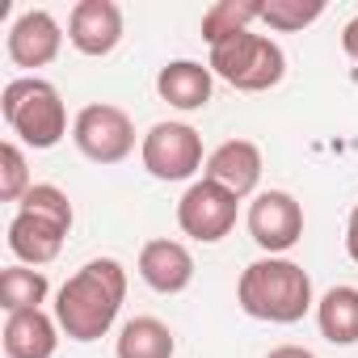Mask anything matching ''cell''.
I'll return each mask as SVG.
<instances>
[{"label":"cell","instance_id":"1","mask_svg":"<svg viewBox=\"0 0 358 358\" xmlns=\"http://www.w3.org/2000/svg\"><path fill=\"white\" fill-rule=\"evenodd\" d=\"M127 299V270L114 257L85 262L55 295V320L68 333V341H101Z\"/></svg>","mask_w":358,"mask_h":358},{"label":"cell","instance_id":"2","mask_svg":"<svg viewBox=\"0 0 358 358\" xmlns=\"http://www.w3.org/2000/svg\"><path fill=\"white\" fill-rule=\"evenodd\" d=\"M236 303L245 308V316L266 320V324H295L316 308L312 278L291 257H257V262H249L241 270V282H236Z\"/></svg>","mask_w":358,"mask_h":358},{"label":"cell","instance_id":"3","mask_svg":"<svg viewBox=\"0 0 358 358\" xmlns=\"http://www.w3.org/2000/svg\"><path fill=\"white\" fill-rule=\"evenodd\" d=\"M72 203L59 186H30V194L17 203V215L9 224V249L22 266H47L59 257L68 232H72Z\"/></svg>","mask_w":358,"mask_h":358},{"label":"cell","instance_id":"4","mask_svg":"<svg viewBox=\"0 0 358 358\" xmlns=\"http://www.w3.org/2000/svg\"><path fill=\"white\" fill-rule=\"evenodd\" d=\"M0 114H5L9 131L26 148H34V152H47V148H55L68 135L64 97L43 76H17V80H9L5 93H0Z\"/></svg>","mask_w":358,"mask_h":358},{"label":"cell","instance_id":"5","mask_svg":"<svg viewBox=\"0 0 358 358\" xmlns=\"http://www.w3.org/2000/svg\"><path fill=\"white\" fill-rule=\"evenodd\" d=\"M207 68L220 80H228L232 89H241V93H266L287 76V55H282V47L274 38L241 30V34L211 47Z\"/></svg>","mask_w":358,"mask_h":358},{"label":"cell","instance_id":"6","mask_svg":"<svg viewBox=\"0 0 358 358\" xmlns=\"http://www.w3.org/2000/svg\"><path fill=\"white\" fill-rule=\"evenodd\" d=\"M72 143L93 164H122L135 152V122L122 106L93 101L72 122Z\"/></svg>","mask_w":358,"mask_h":358},{"label":"cell","instance_id":"7","mask_svg":"<svg viewBox=\"0 0 358 358\" xmlns=\"http://www.w3.org/2000/svg\"><path fill=\"white\" fill-rule=\"evenodd\" d=\"M139 160L156 182H190L207 164L203 135L190 122H156L139 143Z\"/></svg>","mask_w":358,"mask_h":358},{"label":"cell","instance_id":"8","mask_svg":"<svg viewBox=\"0 0 358 358\" xmlns=\"http://www.w3.org/2000/svg\"><path fill=\"white\" fill-rule=\"evenodd\" d=\"M236 207H241V199L232 190H224L211 177H199L182 194V203H177V228L199 245H220L236 228Z\"/></svg>","mask_w":358,"mask_h":358},{"label":"cell","instance_id":"9","mask_svg":"<svg viewBox=\"0 0 358 358\" xmlns=\"http://www.w3.org/2000/svg\"><path fill=\"white\" fill-rule=\"evenodd\" d=\"M245 224H249L253 245L266 249V257H282L303 236V207L287 190H262V194H253Z\"/></svg>","mask_w":358,"mask_h":358},{"label":"cell","instance_id":"10","mask_svg":"<svg viewBox=\"0 0 358 358\" xmlns=\"http://www.w3.org/2000/svg\"><path fill=\"white\" fill-rule=\"evenodd\" d=\"M68 43L80 55H110L122 43V9L114 0H76L68 13Z\"/></svg>","mask_w":358,"mask_h":358},{"label":"cell","instance_id":"11","mask_svg":"<svg viewBox=\"0 0 358 358\" xmlns=\"http://www.w3.org/2000/svg\"><path fill=\"white\" fill-rule=\"evenodd\" d=\"M9 59L17 68H47L59 59L64 51V30L47 9H26L13 26H9Z\"/></svg>","mask_w":358,"mask_h":358},{"label":"cell","instance_id":"12","mask_svg":"<svg viewBox=\"0 0 358 358\" xmlns=\"http://www.w3.org/2000/svg\"><path fill=\"white\" fill-rule=\"evenodd\" d=\"M139 278L156 291V295H182L194 282V253L182 241L156 236L139 249Z\"/></svg>","mask_w":358,"mask_h":358},{"label":"cell","instance_id":"13","mask_svg":"<svg viewBox=\"0 0 358 358\" xmlns=\"http://www.w3.org/2000/svg\"><path fill=\"white\" fill-rule=\"evenodd\" d=\"M203 177L220 182L224 190H232L236 199H249L262 182V148L253 139H224L207 164H203Z\"/></svg>","mask_w":358,"mask_h":358},{"label":"cell","instance_id":"14","mask_svg":"<svg viewBox=\"0 0 358 358\" xmlns=\"http://www.w3.org/2000/svg\"><path fill=\"white\" fill-rule=\"evenodd\" d=\"M156 93L160 101H169L173 110H203L215 93V72L199 59H173L156 72Z\"/></svg>","mask_w":358,"mask_h":358},{"label":"cell","instance_id":"15","mask_svg":"<svg viewBox=\"0 0 358 358\" xmlns=\"http://www.w3.org/2000/svg\"><path fill=\"white\" fill-rule=\"evenodd\" d=\"M59 320L43 308L13 312L5 320V358H55L59 350Z\"/></svg>","mask_w":358,"mask_h":358},{"label":"cell","instance_id":"16","mask_svg":"<svg viewBox=\"0 0 358 358\" xmlns=\"http://www.w3.org/2000/svg\"><path fill=\"white\" fill-rule=\"evenodd\" d=\"M316 324L329 345L358 341V287H333L316 299Z\"/></svg>","mask_w":358,"mask_h":358},{"label":"cell","instance_id":"17","mask_svg":"<svg viewBox=\"0 0 358 358\" xmlns=\"http://www.w3.org/2000/svg\"><path fill=\"white\" fill-rule=\"evenodd\" d=\"M114 354L118 358H173L177 354V337L164 320L156 316H135L118 329V341H114Z\"/></svg>","mask_w":358,"mask_h":358},{"label":"cell","instance_id":"18","mask_svg":"<svg viewBox=\"0 0 358 358\" xmlns=\"http://www.w3.org/2000/svg\"><path fill=\"white\" fill-rule=\"evenodd\" d=\"M47 291H51V282L34 266H22L17 262V266H9L5 274H0V308H5L9 316L13 312H30V308H43L47 303Z\"/></svg>","mask_w":358,"mask_h":358},{"label":"cell","instance_id":"19","mask_svg":"<svg viewBox=\"0 0 358 358\" xmlns=\"http://www.w3.org/2000/svg\"><path fill=\"white\" fill-rule=\"evenodd\" d=\"M249 22H262V0H215V5L203 13V38L207 47L249 30Z\"/></svg>","mask_w":358,"mask_h":358},{"label":"cell","instance_id":"20","mask_svg":"<svg viewBox=\"0 0 358 358\" xmlns=\"http://www.w3.org/2000/svg\"><path fill=\"white\" fill-rule=\"evenodd\" d=\"M324 17V0H262V22L278 34H295Z\"/></svg>","mask_w":358,"mask_h":358},{"label":"cell","instance_id":"21","mask_svg":"<svg viewBox=\"0 0 358 358\" xmlns=\"http://www.w3.org/2000/svg\"><path fill=\"white\" fill-rule=\"evenodd\" d=\"M30 169H26V152L13 143V139H5L0 143V199L5 203H22L26 194H30Z\"/></svg>","mask_w":358,"mask_h":358},{"label":"cell","instance_id":"22","mask_svg":"<svg viewBox=\"0 0 358 358\" xmlns=\"http://www.w3.org/2000/svg\"><path fill=\"white\" fill-rule=\"evenodd\" d=\"M345 253H350V262L358 266V203H354V211H350V220H345Z\"/></svg>","mask_w":358,"mask_h":358},{"label":"cell","instance_id":"23","mask_svg":"<svg viewBox=\"0 0 358 358\" xmlns=\"http://www.w3.org/2000/svg\"><path fill=\"white\" fill-rule=\"evenodd\" d=\"M341 47H345V55L358 64V13L345 22V30H341Z\"/></svg>","mask_w":358,"mask_h":358},{"label":"cell","instance_id":"24","mask_svg":"<svg viewBox=\"0 0 358 358\" xmlns=\"http://www.w3.org/2000/svg\"><path fill=\"white\" fill-rule=\"evenodd\" d=\"M266 358H316V354L303 350V345H278V350H270Z\"/></svg>","mask_w":358,"mask_h":358}]
</instances>
